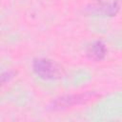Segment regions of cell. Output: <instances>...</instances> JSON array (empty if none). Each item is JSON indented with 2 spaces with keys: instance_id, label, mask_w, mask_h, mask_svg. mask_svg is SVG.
Segmentation results:
<instances>
[{
  "instance_id": "cell-1",
  "label": "cell",
  "mask_w": 122,
  "mask_h": 122,
  "mask_svg": "<svg viewBox=\"0 0 122 122\" xmlns=\"http://www.w3.org/2000/svg\"><path fill=\"white\" fill-rule=\"evenodd\" d=\"M32 67L35 73L43 79L52 80L59 78L62 75L61 68L53 61L47 58L35 59L33 61Z\"/></svg>"
},
{
  "instance_id": "cell-3",
  "label": "cell",
  "mask_w": 122,
  "mask_h": 122,
  "mask_svg": "<svg viewBox=\"0 0 122 122\" xmlns=\"http://www.w3.org/2000/svg\"><path fill=\"white\" fill-rule=\"evenodd\" d=\"M107 52L106 46L101 42V41H96L94 42L89 49L88 53L91 58L94 60H101L105 57Z\"/></svg>"
},
{
  "instance_id": "cell-2",
  "label": "cell",
  "mask_w": 122,
  "mask_h": 122,
  "mask_svg": "<svg viewBox=\"0 0 122 122\" xmlns=\"http://www.w3.org/2000/svg\"><path fill=\"white\" fill-rule=\"evenodd\" d=\"M97 96L94 92H85V93H77V94H69L56 98L52 104L51 108L53 110H63L67 108L73 107L75 105H81L86 102H89L94 99Z\"/></svg>"
}]
</instances>
